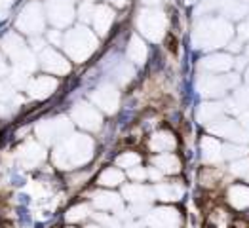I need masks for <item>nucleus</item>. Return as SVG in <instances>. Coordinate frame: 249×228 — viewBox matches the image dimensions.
Here are the masks:
<instances>
[{
	"label": "nucleus",
	"mask_w": 249,
	"mask_h": 228,
	"mask_svg": "<svg viewBox=\"0 0 249 228\" xmlns=\"http://www.w3.org/2000/svg\"><path fill=\"white\" fill-rule=\"evenodd\" d=\"M93 141L88 135H69L53 152V162L59 169H76L91 160Z\"/></svg>",
	"instance_id": "obj_1"
},
{
	"label": "nucleus",
	"mask_w": 249,
	"mask_h": 228,
	"mask_svg": "<svg viewBox=\"0 0 249 228\" xmlns=\"http://www.w3.org/2000/svg\"><path fill=\"white\" fill-rule=\"evenodd\" d=\"M63 46H65V52L74 61L82 63L95 52V48H97V36L89 29H86V27H76V29H71L65 35Z\"/></svg>",
	"instance_id": "obj_2"
},
{
	"label": "nucleus",
	"mask_w": 249,
	"mask_h": 228,
	"mask_svg": "<svg viewBox=\"0 0 249 228\" xmlns=\"http://www.w3.org/2000/svg\"><path fill=\"white\" fill-rule=\"evenodd\" d=\"M232 27L225 19H206L194 33V42L202 48H221L232 38Z\"/></svg>",
	"instance_id": "obj_3"
},
{
	"label": "nucleus",
	"mask_w": 249,
	"mask_h": 228,
	"mask_svg": "<svg viewBox=\"0 0 249 228\" xmlns=\"http://www.w3.org/2000/svg\"><path fill=\"white\" fill-rule=\"evenodd\" d=\"M166 25H167L166 16H164L162 12H158V10H152V8L143 10V12L139 14V18H137V27H139V31L145 35L148 40H152V42H158L164 36Z\"/></svg>",
	"instance_id": "obj_4"
},
{
	"label": "nucleus",
	"mask_w": 249,
	"mask_h": 228,
	"mask_svg": "<svg viewBox=\"0 0 249 228\" xmlns=\"http://www.w3.org/2000/svg\"><path fill=\"white\" fill-rule=\"evenodd\" d=\"M44 6L38 2H31L23 8V12L18 18V29L27 35H40L44 31Z\"/></svg>",
	"instance_id": "obj_5"
},
{
	"label": "nucleus",
	"mask_w": 249,
	"mask_h": 228,
	"mask_svg": "<svg viewBox=\"0 0 249 228\" xmlns=\"http://www.w3.org/2000/svg\"><path fill=\"white\" fill-rule=\"evenodd\" d=\"M236 84H238L236 74L234 76L232 74H225V76H211V74H208V76H202L200 78L198 88L208 97H221V95H225L230 88L236 86Z\"/></svg>",
	"instance_id": "obj_6"
},
{
	"label": "nucleus",
	"mask_w": 249,
	"mask_h": 228,
	"mask_svg": "<svg viewBox=\"0 0 249 228\" xmlns=\"http://www.w3.org/2000/svg\"><path fill=\"white\" fill-rule=\"evenodd\" d=\"M46 14L50 21L55 27H67L74 19V6L71 4V0H48L46 2Z\"/></svg>",
	"instance_id": "obj_7"
},
{
	"label": "nucleus",
	"mask_w": 249,
	"mask_h": 228,
	"mask_svg": "<svg viewBox=\"0 0 249 228\" xmlns=\"http://www.w3.org/2000/svg\"><path fill=\"white\" fill-rule=\"evenodd\" d=\"M72 120L88 131H97L103 124V118L97 112V108L88 103H80L72 108Z\"/></svg>",
	"instance_id": "obj_8"
},
{
	"label": "nucleus",
	"mask_w": 249,
	"mask_h": 228,
	"mask_svg": "<svg viewBox=\"0 0 249 228\" xmlns=\"http://www.w3.org/2000/svg\"><path fill=\"white\" fill-rule=\"evenodd\" d=\"M71 131V122L67 118H57V120H48L36 127V135L44 143H52L55 139H67V133Z\"/></svg>",
	"instance_id": "obj_9"
},
{
	"label": "nucleus",
	"mask_w": 249,
	"mask_h": 228,
	"mask_svg": "<svg viewBox=\"0 0 249 228\" xmlns=\"http://www.w3.org/2000/svg\"><path fill=\"white\" fill-rule=\"evenodd\" d=\"M148 227L152 228H179L181 227V213L175 208H158L154 209L148 219H146Z\"/></svg>",
	"instance_id": "obj_10"
},
{
	"label": "nucleus",
	"mask_w": 249,
	"mask_h": 228,
	"mask_svg": "<svg viewBox=\"0 0 249 228\" xmlns=\"http://www.w3.org/2000/svg\"><path fill=\"white\" fill-rule=\"evenodd\" d=\"M209 131H213L217 137H225L230 141H236V143H244L248 137H246V129L244 125L234 122V120H227V118H219L217 122L209 125Z\"/></svg>",
	"instance_id": "obj_11"
},
{
	"label": "nucleus",
	"mask_w": 249,
	"mask_h": 228,
	"mask_svg": "<svg viewBox=\"0 0 249 228\" xmlns=\"http://www.w3.org/2000/svg\"><path fill=\"white\" fill-rule=\"evenodd\" d=\"M91 101L97 105L101 110L112 114V112H116V108H118L120 95H118L116 88H112V86H101V88H97V89L91 93Z\"/></svg>",
	"instance_id": "obj_12"
},
{
	"label": "nucleus",
	"mask_w": 249,
	"mask_h": 228,
	"mask_svg": "<svg viewBox=\"0 0 249 228\" xmlns=\"http://www.w3.org/2000/svg\"><path fill=\"white\" fill-rule=\"evenodd\" d=\"M40 61H42V69L48 70V72H52V74H59L61 76V74H67L71 70V63L67 61L59 52L50 50V48H44V52H42L40 55Z\"/></svg>",
	"instance_id": "obj_13"
},
{
	"label": "nucleus",
	"mask_w": 249,
	"mask_h": 228,
	"mask_svg": "<svg viewBox=\"0 0 249 228\" xmlns=\"http://www.w3.org/2000/svg\"><path fill=\"white\" fill-rule=\"evenodd\" d=\"M57 88V80L53 76H35L27 82V91L35 99H48Z\"/></svg>",
	"instance_id": "obj_14"
},
{
	"label": "nucleus",
	"mask_w": 249,
	"mask_h": 228,
	"mask_svg": "<svg viewBox=\"0 0 249 228\" xmlns=\"http://www.w3.org/2000/svg\"><path fill=\"white\" fill-rule=\"evenodd\" d=\"M177 146V137L169 131V129H158L150 135L148 139V148L154 154H162V152H173Z\"/></svg>",
	"instance_id": "obj_15"
},
{
	"label": "nucleus",
	"mask_w": 249,
	"mask_h": 228,
	"mask_svg": "<svg viewBox=\"0 0 249 228\" xmlns=\"http://www.w3.org/2000/svg\"><path fill=\"white\" fill-rule=\"evenodd\" d=\"M227 204L230 209H236V211H249V183L248 185H242V183H236L227 190Z\"/></svg>",
	"instance_id": "obj_16"
},
{
	"label": "nucleus",
	"mask_w": 249,
	"mask_h": 228,
	"mask_svg": "<svg viewBox=\"0 0 249 228\" xmlns=\"http://www.w3.org/2000/svg\"><path fill=\"white\" fill-rule=\"evenodd\" d=\"M112 23H114V12H112L108 6H95L91 25H93V29H95V33H97L99 36L108 35Z\"/></svg>",
	"instance_id": "obj_17"
},
{
	"label": "nucleus",
	"mask_w": 249,
	"mask_h": 228,
	"mask_svg": "<svg viewBox=\"0 0 249 228\" xmlns=\"http://www.w3.org/2000/svg\"><path fill=\"white\" fill-rule=\"evenodd\" d=\"M152 166L158 167L164 175H177L181 171L183 164L175 152H162V154H156L152 158Z\"/></svg>",
	"instance_id": "obj_18"
},
{
	"label": "nucleus",
	"mask_w": 249,
	"mask_h": 228,
	"mask_svg": "<svg viewBox=\"0 0 249 228\" xmlns=\"http://www.w3.org/2000/svg\"><path fill=\"white\" fill-rule=\"evenodd\" d=\"M200 148H202V158L208 164H215L223 158V145L219 143V139L211 137V135H204L200 141Z\"/></svg>",
	"instance_id": "obj_19"
},
{
	"label": "nucleus",
	"mask_w": 249,
	"mask_h": 228,
	"mask_svg": "<svg viewBox=\"0 0 249 228\" xmlns=\"http://www.w3.org/2000/svg\"><path fill=\"white\" fill-rule=\"evenodd\" d=\"M91 202H93L95 208L101 209V211H116V209L122 208L120 196L114 194V192H110V190H99V192H95L93 198H91Z\"/></svg>",
	"instance_id": "obj_20"
},
{
	"label": "nucleus",
	"mask_w": 249,
	"mask_h": 228,
	"mask_svg": "<svg viewBox=\"0 0 249 228\" xmlns=\"http://www.w3.org/2000/svg\"><path fill=\"white\" fill-rule=\"evenodd\" d=\"M198 181L204 190H215V188H219L221 181H223V169L217 166L202 167L198 173Z\"/></svg>",
	"instance_id": "obj_21"
},
{
	"label": "nucleus",
	"mask_w": 249,
	"mask_h": 228,
	"mask_svg": "<svg viewBox=\"0 0 249 228\" xmlns=\"http://www.w3.org/2000/svg\"><path fill=\"white\" fill-rule=\"evenodd\" d=\"M124 171L120 169V167H105L103 171L97 175V179H95V185H99V187L103 188H116L120 187V185H124Z\"/></svg>",
	"instance_id": "obj_22"
},
{
	"label": "nucleus",
	"mask_w": 249,
	"mask_h": 228,
	"mask_svg": "<svg viewBox=\"0 0 249 228\" xmlns=\"http://www.w3.org/2000/svg\"><path fill=\"white\" fill-rule=\"evenodd\" d=\"M200 67L209 70V72H227L234 67V61L227 53H213L206 59H202Z\"/></svg>",
	"instance_id": "obj_23"
},
{
	"label": "nucleus",
	"mask_w": 249,
	"mask_h": 228,
	"mask_svg": "<svg viewBox=\"0 0 249 228\" xmlns=\"http://www.w3.org/2000/svg\"><path fill=\"white\" fill-rule=\"evenodd\" d=\"M183 192H185V188H183V185H179V183H158L156 188H154L156 198L162 200V202H166V204L181 200L183 198Z\"/></svg>",
	"instance_id": "obj_24"
},
{
	"label": "nucleus",
	"mask_w": 249,
	"mask_h": 228,
	"mask_svg": "<svg viewBox=\"0 0 249 228\" xmlns=\"http://www.w3.org/2000/svg\"><path fill=\"white\" fill-rule=\"evenodd\" d=\"M122 194L127 202H133V204H143L146 200H152V190L148 187H145L143 183H131V185H125L122 188Z\"/></svg>",
	"instance_id": "obj_25"
},
{
	"label": "nucleus",
	"mask_w": 249,
	"mask_h": 228,
	"mask_svg": "<svg viewBox=\"0 0 249 228\" xmlns=\"http://www.w3.org/2000/svg\"><path fill=\"white\" fill-rule=\"evenodd\" d=\"M46 158V152L40 145L36 143H27V145L21 148V160L25 166H38L42 160Z\"/></svg>",
	"instance_id": "obj_26"
},
{
	"label": "nucleus",
	"mask_w": 249,
	"mask_h": 228,
	"mask_svg": "<svg viewBox=\"0 0 249 228\" xmlns=\"http://www.w3.org/2000/svg\"><path fill=\"white\" fill-rule=\"evenodd\" d=\"M221 114H223V105L219 103H204L198 108V120L206 125L217 122L221 118Z\"/></svg>",
	"instance_id": "obj_27"
},
{
	"label": "nucleus",
	"mask_w": 249,
	"mask_h": 228,
	"mask_svg": "<svg viewBox=\"0 0 249 228\" xmlns=\"http://www.w3.org/2000/svg\"><path fill=\"white\" fill-rule=\"evenodd\" d=\"M249 10V0H225L223 12L232 19H242Z\"/></svg>",
	"instance_id": "obj_28"
},
{
	"label": "nucleus",
	"mask_w": 249,
	"mask_h": 228,
	"mask_svg": "<svg viewBox=\"0 0 249 228\" xmlns=\"http://www.w3.org/2000/svg\"><path fill=\"white\" fill-rule=\"evenodd\" d=\"M127 57L137 65H143L146 59V46L139 36H131V40L127 44Z\"/></svg>",
	"instance_id": "obj_29"
},
{
	"label": "nucleus",
	"mask_w": 249,
	"mask_h": 228,
	"mask_svg": "<svg viewBox=\"0 0 249 228\" xmlns=\"http://www.w3.org/2000/svg\"><path fill=\"white\" fill-rule=\"evenodd\" d=\"M89 215H91V209H89L88 204H76V206H72V208L67 211L65 219H67V223H74V225H78V223L86 221Z\"/></svg>",
	"instance_id": "obj_30"
},
{
	"label": "nucleus",
	"mask_w": 249,
	"mask_h": 228,
	"mask_svg": "<svg viewBox=\"0 0 249 228\" xmlns=\"http://www.w3.org/2000/svg\"><path fill=\"white\" fill-rule=\"evenodd\" d=\"M230 105L236 112H242L249 106V86L248 88H238L230 99Z\"/></svg>",
	"instance_id": "obj_31"
},
{
	"label": "nucleus",
	"mask_w": 249,
	"mask_h": 228,
	"mask_svg": "<svg viewBox=\"0 0 249 228\" xmlns=\"http://www.w3.org/2000/svg\"><path fill=\"white\" fill-rule=\"evenodd\" d=\"M139 164H141V156L133 150H125L116 158V166L124 167V169H131V167L139 166Z\"/></svg>",
	"instance_id": "obj_32"
},
{
	"label": "nucleus",
	"mask_w": 249,
	"mask_h": 228,
	"mask_svg": "<svg viewBox=\"0 0 249 228\" xmlns=\"http://www.w3.org/2000/svg\"><path fill=\"white\" fill-rule=\"evenodd\" d=\"M230 173L236 175V177H244L248 179L249 177V156H244L240 160H234L232 166H230Z\"/></svg>",
	"instance_id": "obj_33"
},
{
	"label": "nucleus",
	"mask_w": 249,
	"mask_h": 228,
	"mask_svg": "<svg viewBox=\"0 0 249 228\" xmlns=\"http://www.w3.org/2000/svg\"><path fill=\"white\" fill-rule=\"evenodd\" d=\"M248 156V148L240 145H229V146H223V158H229V160H240Z\"/></svg>",
	"instance_id": "obj_34"
},
{
	"label": "nucleus",
	"mask_w": 249,
	"mask_h": 228,
	"mask_svg": "<svg viewBox=\"0 0 249 228\" xmlns=\"http://www.w3.org/2000/svg\"><path fill=\"white\" fill-rule=\"evenodd\" d=\"M127 177H129L133 183H143L145 179H148V169H145L143 166H135L127 171Z\"/></svg>",
	"instance_id": "obj_35"
},
{
	"label": "nucleus",
	"mask_w": 249,
	"mask_h": 228,
	"mask_svg": "<svg viewBox=\"0 0 249 228\" xmlns=\"http://www.w3.org/2000/svg\"><path fill=\"white\" fill-rule=\"evenodd\" d=\"M93 12H95V6L91 2H84L80 10H78V16L82 21H91L93 19Z\"/></svg>",
	"instance_id": "obj_36"
},
{
	"label": "nucleus",
	"mask_w": 249,
	"mask_h": 228,
	"mask_svg": "<svg viewBox=\"0 0 249 228\" xmlns=\"http://www.w3.org/2000/svg\"><path fill=\"white\" fill-rule=\"evenodd\" d=\"M48 36H50V40L53 42L55 46H59V44L63 42V36H61V33H59V31H52Z\"/></svg>",
	"instance_id": "obj_37"
},
{
	"label": "nucleus",
	"mask_w": 249,
	"mask_h": 228,
	"mask_svg": "<svg viewBox=\"0 0 249 228\" xmlns=\"http://www.w3.org/2000/svg\"><path fill=\"white\" fill-rule=\"evenodd\" d=\"M12 2H14V0H0V10L10 8V6H12Z\"/></svg>",
	"instance_id": "obj_38"
},
{
	"label": "nucleus",
	"mask_w": 249,
	"mask_h": 228,
	"mask_svg": "<svg viewBox=\"0 0 249 228\" xmlns=\"http://www.w3.org/2000/svg\"><path fill=\"white\" fill-rule=\"evenodd\" d=\"M8 70V67H6V63H4V59H2V55H0V76L4 74Z\"/></svg>",
	"instance_id": "obj_39"
},
{
	"label": "nucleus",
	"mask_w": 249,
	"mask_h": 228,
	"mask_svg": "<svg viewBox=\"0 0 249 228\" xmlns=\"http://www.w3.org/2000/svg\"><path fill=\"white\" fill-rule=\"evenodd\" d=\"M110 2H114L116 6H124L125 4V0H110Z\"/></svg>",
	"instance_id": "obj_40"
},
{
	"label": "nucleus",
	"mask_w": 249,
	"mask_h": 228,
	"mask_svg": "<svg viewBox=\"0 0 249 228\" xmlns=\"http://www.w3.org/2000/svg\"><path fill=\"white\" fill-rule=\"evenodd\" d=\"M143 2H145V4H150V6H152V4H158L160 0H143Z\"/></svg>",
	"instance_id": "obj_41"
},
{
	"label": "nucleus",
	"mask_w": 249,
	"mask_h": 228,
	"mask_svg": "<svg viewBox=\"0 0 249 228\" xmlns=\"http://www.w3.org/2000/svg\"><path fill=\"white\" fill-rule=\"evenodd\" d=\"M4 91H6V88H4V86H2V84H0V95H2V93H4Z\"/></svg>",
	"instance_id": "obj_42"
},
{
	"label": "nucleus",
	"mask_w": 249,
	"mask_h": 228,
	"mask_svg": "<svg viewBox=\"0 0 249 228\" xmlns=\"http://www.w3.org/2000/svg\"><path fill=\"white\" fill-rule=\"evenodd\" d=\"M248 84H249V69H248Z\"/></svg>",
	"instance_id": "obj_43"
},
{
	"label": "nucleus",
	"mask_w": 249,
	"mask_h": 228,
	"mask_svg": "<svg viewBox=\"0 0 249 228\" xmlns=\"http://www.w3.org/2000/svg\"><path fill=\"white\" fill-rule=\"evenodd\" d=\"M248 55H249V46H248Z\"/></svg>",
	"instance_id": "obj_44"
},
{
	"label": "nucleus",
	"mask_w": 249,
	"mask_h": 228,
	"mask_svg": "<svg viewBox=\"0 0 249 228\" xmlns=\"http://www.w3.org/2000/svg\"><path fill=\"white\" fill-rule=\"evenodd\" d=\"M246 23H248V25H249V21H246Z\"/></svg>",
	"instance_id": "obj_45"
}]
</instances>
